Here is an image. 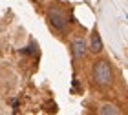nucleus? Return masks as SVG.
<instances>
[{"label":"nucleus","instance_id":"nucleus-1","mask_svg":"<svg viewBox=\"0 0 128 115\" xmlns=\"http://www.w3.org/2000/svg\"><path fill=\"white\" fill-rule=\"evenodd\" d=\"M94 79L99 86H108L112 82V70L106 60H99L94 68Z\"/></svg>","mask_w":128,"mask_h":115},{"label":"nucleus","instance_id":"nucleus-2","mask_svg":"<svg viewBox=\"0 0 128 115\" xmlns=\"http://www.w3.org/2000/svg\"><path fill=\"white\" fill-rule=\"evenodd\" d=\"M48 20H50V24L53 26L55 29H59V31H64V29H66L68 20H66V15H64L62 11H59V9H51L50 13H48Z\"/></svg>","mask_w":128,"mask_h":115},{"label":"nucleus","instance_id":"nucleus-3","mask_svg":"<svg viewBox=\"0 0 128 115\" xmlns=\"http://www.w3.org/2000/svg\"><path fill=\"white\" fill-rule=\"evenodd\" d=\"M72 51H73V57L75 59H82L86 55V42L82 38H73L72 42Z\"/></svg>","mask_w":128,"mask_h":115},{"label":"nucleus","instance_id":"nucleus-4","mask_svg":"<svg viewBox=\"0 0 128 115\" xmlns=\"http://www.w3.org/2000/svg\"><path fill=\"white\" fill-rule=\"evenodd\" d=\"M90 49L94 51V53H101V51H102V40H101V37H99V33H97V31H94V33H92Z\"/></svg>","mask_w":128,"mask_h":115},{"label":"nucleus","instance_id":"nucleus-5","mask_svg":"<svg viewBox=\"0 0 128 115\" xmlns=\"http://www.w3.org/2000/svg\"><path fill=\"white\" fill-rule=\"evenodd\" d=\"M99 113H101V115H117L119 113V110H117V108H115L114 104H102L101 108H99Z\"/></svg>","mask_w":128,"mask_h":115}]
</instances>
